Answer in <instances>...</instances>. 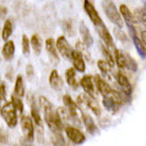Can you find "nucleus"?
Returning <instances> with one entry per match:
<instances>
[{
	"instance_id": "obj_1",
	"label": "nucleus",
	"mask_w": 146,
	"mask_h": 146,
	"mask_svg": "<svg viewBox=\"0 0 146 146\" xmlns=\"http://www.w3.org/2000/svg\"><path fill=\"white\" fill-rule=\"evenodd\" d=\"M39 106L43 111L44 119H46L48 128L53 131L54 135H60V133L64 129V124L60 119L58 112L54 111L52 103L44 96H39Z\"/></svg>"
},
{
	"instance_id": "obj_2",
	"label": "nucleus",
	"mask_w": 146,
	"mask_h": 146,
	"mask_svg": "<svg viewBox=\"0 0 146 146\" xmlns=\"http://www.w3.org/2000/svg\"><path fill=\"white\" fill-rule=\"evenodd\" d=\"M102 7L104 10V14L107 15L108 20L112 23H114V25L117 27H119V28H121L124 26V22H123V20H121V16L119 14V11L117 10L114 3H113L112 0H103Z\"/></svg>"
},
{
	"instance_id": "obj_3",
	"label": "nucleus",
	"mask_w": 146,
	"mask_h": 146,
	"mask_svg": "<svg viewBox=\"0 0 146 146\" xmlns=\"http://www.w3.org/2000/svg\"><path fill=\"white\" fill-rule=\"evenodd\" d=\"M121 104H123V101H121L120 93L118 91L112 90L108 95L103 96V106L109 112L112 113L118 112Z\"/></svg>"
},
{
	"instance_id": "obj_4",
	"label": "nucleus",
	"mask_w": 146,
	"mask_h": 146,
	"mask_svg": "<svg viewBox=\"0 0 146 146\" xmlns=\"http://www.w3.org/2000/svg\"><path fill=\"white\" fill-rule=\"evenodd\" d=\"M0 113H1L4 120L6 121V124L10 128L16 127V124H17V112H16L13 103L9 102L5 106H3V108L0 109Z\"/></svg>"
},
{
	"instance_id": "obj_5",
	"label": "nucleus",
	"mask_w": 146,
	"mask_h": 146,
	"mask_svg": "<svg viewBox=\"0 0 146 146\" xmlns=\"http://www.w3.org/2000/svg\"><path fill=\"white\" fill-rule=\"evenodd\" d=\"M21 129L22 133L25 135L26 140L28 143L33 141V133H35V125L33 121H32V118L30 115H22L21 118Z\"/></svg>"
},
{
	"instance_id": "obj_6",
	"label": "nucleus",
	"mask_w": 146,
	"mask_h": 146,
	"mask_svg": "<svg viewBox=\"0 0 146 146\" xmlns=\"http://www.w3.org/2000/svg\"><path fill=\"white\" fill-rule=\"evenodd\" d=\"M127 26L129 28V32H130V37H131V40H133L134 46H135V48H136V52L139 53V55L141 56V58H145V55H146V47H145V44H143V42L140 40L139 36H137V32L135 30V27H134L133 23H127Z\"/></svg>"
},
{
	"instance_id": "obj_7",
	"label": "nucleus",
	"mask_w": 146,
	"mask_h": 146,
	"mask_svg": "<svg viewBox=\"0 0 146 146\" xmlns=\"http://www.w3.org/2000/svg\"><path fill=\"white\" fill-rule=\"evenodd\" d=\"M78 102L84 103V106L88 107L92 111V113H95L96 115H101V107L98 106V102L96 101V98L93 96L90 95H80L78 98Z\"/></svg>"
},
{
	"instance_id": "obj_8",
	"label": "nucleus",
	"mask_w": 146,
	"mask_h": 146,
	"mask_svg": "<svg viewBox=\"0 0 146 146\" xmlns=\"http://www.w3.org/2000/svg\"><path fill=\"white\" fill-rule=\"evenodd\" d=\"M84 9H85V11H86L87 16L90 17L91 22L95 26H98V25H101V23L103 22L102 19H101V16H100V14L97 13V10L95 9V6L92 5V3L90 1V0H85L84 1Z\"/></svg>"
},
{
	"instance_id": "obj_9",
	"label": "nucleus",
	"mask_w": 146,
	"mask_h": 146,
	"mask_svg": "<svg viewBox=\"0 0 146 146\" xmlns=\"http://www.w3.org/2000/svg\"><path fill=\"white\" fill-rule=\"evenodd\" d=\"M55 47H56V50L62 54V56H64L65 59H70L72 49H71L70 44H69V42L64 36H60L58 38V40L55 42Z\"/></svg>"
},
{
	"instance_id": "obj_10",
	"label": "nucleus",
	"mask_w": 146,
	"mask_h": 146,
	"mask_svg": "<svg viewBox=\"0 0 146 146\" xmlns=\"http://www.w3.org/2000/svg\"><path fill=\"white\" fill-rule=\"evenodd\" d=\"M65 133L68 137L70 139L74 144H84L86 141V136L84 135L82 131H80L78 128H74V127H66L65 128Z\"/></svg>"
},
{
	"instance_id": "obj_11",
	"label": "nucleus",
	"mask_w": 146,
	"mask_h": 146,
	"mask_svg": "<svg viewBox=\"0 0 146 146\" xmlns=\"http://www.w3.org/2000/svg\"><path fill=\"white\" fill-rule=\"evenodd\" d=\"M95 27H96V31H97V33H98V36L102 38V40L104 42V44H106L107 47H109V48H114L115 46H114V42H113V38H112L111 33L108 32L107 27L104 26V23L102 22L101 25L95 26Z\"/></svg>"
},
{
	"instance_id": "obj_12",
	"label": "nucleus",
	"mask_w": 146,
	"mask_h": 146,
	"mask_svg": "<svg viewBox=\"0 0 146 146\" xmlns=\"http://www.w3.org/2000/svg\"><path fill=\"white\" fill-rule=\"evenodd\" d=\"M31 115H32V121L35 123L36 128H37V131L40 136L43 135V127H42V118L39 115V111H38V106L36 104L35 100H32L31 102Z\"/></svg>"
},
{
	"instance_id": "obj_13",
	"label": "nucleus",
	"mask_w": 146,
	"mask_h": 146,
	"mask_svg": "<svg viewBox=\"0 0 146 146\" xmlns=\"http://www.w3.org/2000/svg\"><path fill=\"white\" fill-rule=\"evenodd\" d=\"M70 59H71V62H72V65H74L75 70H78L79 72H84L85 71V68H86V65H85L82 54H81L78 49H75V50L71 52Z\"/></svg>"
},
{
	"instance_id": "obj_14",
	"label": "nucleus",
	"mask_w": 146,
	"mask_h": 146,
	"mask_svg": "<svg viewBox=\"0 0 146 146\" xmlns=\"http://www.w3.org/2000/svg\"><path fill=\"white\" fill-rule=\"evenodd\" d=\"M92 80L95 81V88H97V91H98L102 96H106V95H108V93L112 91L111 86H109V85L102 78H101L100 75L93 76Z\"/></svg>"
},
{
	"instance_id": "obj_15",
	"label": "nucleus",
	"mask_w": 146,
	"mask_h": 146,
	"mask_svg": "<svg viewBox=\"0 0 146 146\" xmlns=\"http://www.w3.org/2000/svg\"><path fill=\"white\" fill-rule=\"evenodd\" d=\"M80 85L82 86V88L85 90V92L90 96H95L96 93V88H95V84H93L92 76L90 75H85L80 81Z\"/></svg>"
},
{
	"instance_id": "obj_16",
	"label": "nucleus",
	"mask_w": 146,
	"mask_h": 146,
	"mask_svg": "<svg viewBox=\"0 0 146 146\" xmlns=\"http://www.w3.org/2000/svg\"><path fill=\"white\" fill-rule=\"evenodd\" d=\"M82 121H84V125L85 128H86L87 133H90L91 135H95V134L98 133V128H97V125L95 123V120L91 118V115H88L87 113L82 112Z\"/></svg>"
},
{
	"instance_id": "obj_17",
	"label": "nucleus",
	"mask_w": 146,
	"mask_h": 146,
	"mask_svg": "<svg viewBox=\"0 0 146 146\" xmlns=\"http://www.w3.org/2000/svg\"><path fill=\"white\" fill-rule=\"evenodd\" d=\"M117 82H118V85L120 86V88L123 90V92L125 93V95L130 96L131 95V86H130V82H129V80L127 79V76H125L123 72H118L117 74Z\"/></svg>"
},
{
	"instance_id": "obj_18",
	"label": "nucleus",
	"mask_w": 146,
	"mask_h": 146,
	"mask_svg": "<svg viewBox=\"0 0 146 146\" xmlns=\"http://www.w3.org/2000/svg\"><path fill=\"white\" fill-rule=\"evenodd\" d=\"M80 35H81V37H82L84 44L87 48H90L92 44H93V38H92V36H91L90 30L86 27V25H85L84 22L80 23Z\"/></svg>"
},
{
	"instance_id": "obj_19",
	"label": "nucleus",
	"mask_w": 146,
	"mask_h": 146,
	"mask_svg": "<svg viewBox=\"0 0 146 146\" xmlns=\"http://www.w3.org/2000/svg\"><path fill=\"white\" fill-rule=\"evenodd\" d=\"M49 85L52 86V88L55 91H60L63 88V80L60 78L59 72L56 70H53L50 72L49 76Z\"/></svg>"
},
{
	"instance_id": "obj_20",
	"label": "nucleus",
	"mask_w": 146,
	"mask_h": 146,
	"mask_svg": "<svg viewBox=\"0 0 146 146\" xmlns=\"http://www.w3.org/2000/svg\"><path fill=\"white\" fill-rule=\"evenodd\" d=\"M14 54H15V44L13 40H10V39H7L5 40V44H4V47H3V56H4V59L5 60H11L14 58Z\"/></svg>"
},
{
	"instance_id": "obj_21",
	"label": "nucleus",
	"mask_w": 146,
	"mask_h": 146,
	"mask_svg": "<svg viewBox=\"0 0 146 146\" xmlns=\"http://www.w3.org/2000/svg\"><path fill=\"white\" fill-rule=\"evenodd\" d=\"M46 49L48 52V54L50 55L52 59L59 62V56H58V50H56V47H55V40L53 38H48L46 40Z\"/></svg>"
},
{
	"instance_id": "obj_22",
	"label": "nucleus",
	"mask_w": 146,
	"mask_h": 146,
	"mask_svg": "<svg viewBox=\"0 0 146 146\" xmlns=\"http://www.w3.org/2000/svg\"><path fill=\"white\" fill-rule=\"evenodd\" d=\"M63 102H64V106H65L68 108V111L71 113L72 115L78 117V109H79V106L76 104L74 101L71 100V97L69 95H65L63 97Z\"/></svg>"
},
{
	"instance_id": "obj_23",
	"label": "nucleus",
	"mask_w": 146,
	"mask_h": 146,
	"mask_svg": "<svg viewBox=\"0 0 146 146\" xmlns=\"http://www.w3.org/2000/svg\"><path fill=\"white\" fill-rule=\"evenodd\" d=\"M76 70L75 69H72V68H70V69H68V70L65 71V79H66V82H68V85H70V86L72 87V88H78V81H76V72H75Z\"/></svg>"
},
{
	"instance_id": "obj_24",
	"label": "nucleus",
	"mask_w": 146,
	"mask_h": 146,
	"mask_svg": "<svg viewBox=\"0 0 146 146\" xmlns=\"http://www.w3.org/2000/svg\"><path fill=\"white\" fill-rule=\"evenodd\" d=\"M119 14L123 16V19L125 20V23H133V25H134V22H135V19H134L131 11L128 9L127 5H120V13Z\"/></svg>"
},
{
	"instance_id": "obj_25",
	"label": "nucleus",
	"mask_w": 146,
	"mask_h": 146,
	"mask_svg": "<svg viewBox=\"0 0 146 146\" xmlns=\"http://www.w3.org/2000/svg\"><path fill=\"white\" fill-rule=\"evenodd\" d=\"M13 22L10 21V20H6L5 23H4V27H3V33H1V38L4 40H7L9 39V37L11 35H13Z\"/></svg>"
},
{
	"instance_id": "obj_26",
	"label": "nucleus",
	"mask_w": 146,
	"mask_h": 146,
	"mask_svg": "<svg viewBox=\"0 0 146 146\" xmlns=\"http://www.w3.org/2000/svg\"><path fill=\"white\" fill-rule=\"evenodd\" d=\"M15 95H17L19 97H22L25 95V86H23V79L21 75H19L16 78L15 82Z\"/></svg>"
},
{
	"instance_id": "obj_27",
	"label": "nucleus",
	"mask_w": 146,
	"mask_h": 146,
	"mask_svg": "<svg viewBox=\"0 0 146 146\" xmlns=\"http://www.w3.org/2000/svg\"><path fill=\"white\" fill-rule=\"evenodd\" d=\"M30 44H31V47L33 48V50H35L36 54L40 53V50H42V40H40L39 36H37V35L32 36V38L30 40Z\"/></svg>"
},
{
	"instance_id": "obj_28",
	"label": "nucleus",
	"mask_w": 146,
	"mask_h": 146,
	"mask_svg": "<svg viewBox=\"0 0 146 146\" xmlns=\"http://www.w3.org/2000/svg\"><path fill=\"white\" fill-rule=\"evenodd\" d=\"M11 103L14 104L16 112H17L19 114H22V112H23V103L21 101V97H19L17 95H15V93H14V95L11 96Z\"/></svg>"
},
{
	"instance_id": "obj_29",
	"label": "nucleus",
	"mask_w": 146,
	"mask_h": 146,
	"mask_svg": "<svg viewBox=\"0 0 146 146\" xmlns=\"http://www.w3.org/2000/svg\"><path fill=\"white\" fill-rule=\"evenodd\" d=\"M114 63H117V66H119L120 69H125L127 65H125V58H124V54L121 53L120 50L115 49L114 50Z\"/></svg>"
},
{
	"instance_id": "obj_30",
	"label": "nucleus",
	"mask_w": 146,
	"mask_h": 146,
	"mask_svg": "<svg viewBox=\"0 0 146 146\" xmlns=\"http://www.w3.org/2000/svg\"><path fill=\"white\" fill-rule=\"evenodd\" d=\"M97 65H98L101 72H102L104 76H109V72H111L112 66L109 65L107 62H104V60H98V62H97Z\"/></svg>"
},
{
	"instance_id": "obj_31",
	"label": "nucleus",
	"mask_w": 146,
	"mask_h": 146,
	"mask_svg": "<svg viewBox=\"0 0 146 146\" xmlns=\"http://www.w3.org/2000/svg\"><path fill=\"white\" fill-rule=\"evenodd\" d=\"M101 50H102V53H103V55L106 56V59H107V63L109 64L111 66H113L114 65V58L112 56V54H111V52H109L108 49H107V46L106 44H101Z\"/></svg>"
},
{
	"instance_id": "obj_32",
	"label": "nucleus",
	"mask_w": 146,
	"mask_h": 146,
	"mask_svg": "<svg viewBox=\"0 0 146 146\" xmlns=\"http://www.w3.org/2000/svg\"><path fill=\"white\" fill-rule=\"evenodd\" d=\"M124 58H125V65H127V68L130 69L131 71H136L137 70V64H136L135 60H134L129 54H124Z\"/></svg>"
},
{
	"instance_id": "obj_33",
	"label": "nucleus",
	"mask_w": 146,
	"mask_h": 146,
	"mask_svg": "<svg viewBox=\"0 0 146 146\" xmlns=\"http://www.w3.org/2000/svg\"><path fill=\"white\" fill-rule=\"evenodd\" d=\"M113 32H114L115 37L118 38V39L120 40V42H123L124 44H128V43H129V38L127 37V35H125L124 32L121 31L119 27H114V30H113Z\"/></svg>"
},
{
	"instance_id": "obj_34",
	"label": "nucleus",
	"mask_w": 146,
	"mask_h": 146,
	"mask_svg": "<svg viewBox=\"0 0 146 146\" xmlns=\"http://www.w3.org/2000/svg\"><path fill=\"white\" fill-rule=\"evenodd\" d=\"M30 47H31V44H30V40H28V37L26 35H23L22 36V52L26 56L30 54Z\"/></svg>"
},
{
	"instance_id": "obj_35",
	"label": "nucleus",
	"mask_w": 146,
	"mask_h": 146,
	"mask_svg": "<svg viewBox=\"0 0 146 146\" xmlns=\"http://www.w3.org/2000/svg\"><path fill=\"white\" fill-rule=\"evenodd\" d=\"M76 49H78L81 54H84L82 56H85L86 59H88V60L91 59V56H90V54H88V52H87V47L85 46V44H82L81 42H78L76 43Z\"/></svg>"
},
{
	"instance_id": "obj_36",
	"label": "nucleus",
	"mask_w": 146,
	"mask_h": 146,
	"mask_svg": "<svg viewBox=\"0 0 146 146\" xmlns=\"http://www.w3.org/2000/svg\"><path fill=\"white\" fill-rule=\"evenodd\" d=\"M6 98V87L4 82H0V102L5 101Z\"/></svg>"
},
{
	"instance_id": "obj_37",
	"label": "nucleus",
	"mask_w": 146,
	"mask_h": 146,
	"mask_svg": "<svg viewBox=\"0 0 146 146\" xmlns=\"http://www.w3.org/2000/svg\"><path fill=\"white\" fill-rule=\"evenodd\" d=\"M135 14H136V17L141 21V23H143V25H145V23H146V20H145V10H144V9L136 10Z\"/></svg>"
},
{
	"instance_id": "obj_38",
	"label": "nucleus",
	"mask_w": 146,
	"mask_h": 146,
	"mask_svg": "<svg viewBox=\"0 0 146 146\" xmlns=\"http://www.w3.org/2000/svg\"><path fill=\"white\" fill-rule=\"evenodd\" d=\"M0 143L6 144L7 143V137H6V133L4 129H0Z\"/></svg>"
},
{
	"instance_id": "obj_39",
	"label": "nucleus",
	"mask_w": 146,
	"mask_h": 146,
	"mask_svg": "<svg viewBox=\"0 0 146 146\" xmlns=\"http://www.w3.org/2000/svg\"><path fill=\"white\" fill-rule=\"evenodd\" d=\"M64 30L68 31L69 36L72 35V31H71V25H70V21H65V23H64Z\"/></svg>"
},
{
	"instance_id": "obj_40",
	"label": "nucleus",
	"mask_w": 146,
	"mask_h": 146,
	"mask_svg": "<svg viewBox=\"0 0 146 146\" xmlns=\"http://www.w3.org/2000/svg\"><path fill=\"white\" fill-rule=\"evenodd\" d=\"M26 72H27V76H28L30 79L32 78V76H33V68H32V65H27Z\"/></svg>"
},
{
	"instance_id": "obj_41",
	"label": "nucleus",
	"mask_w": 146,
	"mask_h": 146,
	"mask_svg": "<svg viewBox=\"0 0 146 146\" xmlns=\"http://www.w3.org/2000/svg\"><path fill=\"white\" fill-rule=\"evenodd\" d=\"M6 16V7L0 6V19H4Z\"/></svg>"
},
{
	"instance_id": "obj_42",
	"label": "nucleus",
	"mask_w": 146,
	"mask_h": 146,
	"mask_svg": "<svg viewBox=\"0 0 146 146\" xmlns=\"http://www.w3.org/2000/svg\"><path fill=\"white\" fill-rule=\"evenodd\" d=\"M141 42H143V44H146V33H145V31L141 32Z\"/></svg>"
},
{
	"instance_id": "obj_43",
	"label": "nucleus",
	"mask_w": 146,
	"mask_h": 146,
	"mask_svg": "<svg viewBox=\"0 0 146 146\" xmlns=\"http://www.w3.org/2000/svg\"><path fill=\"white\" fill-rule=\"evenodd\" d=\"M0 82H1V80H0Z\"/></svg>"
}]
</instances>
